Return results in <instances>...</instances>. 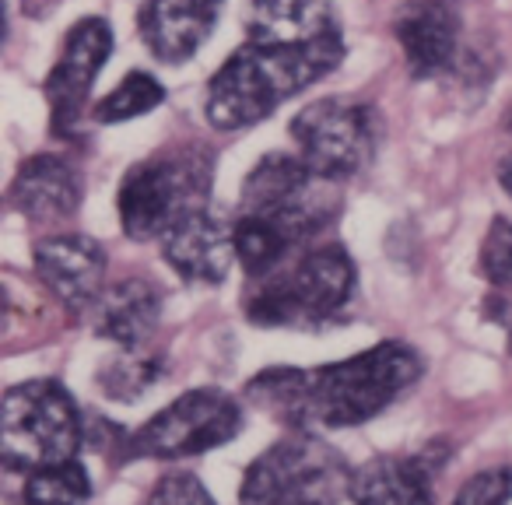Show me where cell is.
Returning <instances> with one entry per match:
<instances>
[{"mask_svg":"<svg viewBox=\"0 0 512 505\" xmlns=\"http://www.w3.org/2000/svg\"><path fill=\"white\" fill-rule=\"evenodd\" d=\"M421 372L425 362L411 344L383 341L320 369H264L246 383V397L292 432H334L383 414L407 386L418 383Z\"/></svg>","mask_w":512,"mask_h":505,"instance_id":"6da1fadb","label":"cell"},{"mask_svg":"<svg viewBox=\"0 0 512 505\" xmlns=\"http://www.w3.org/2000/svg\"><path fill=\"white\" fill-rule=\"evenodd\" d=\"M334 179L316 176L302 155L260 158L242 183L235 228V257L253 281L274 274L292 249L306 246L334 221L341 200L330 193Z\"/></svg>","mask_w":512,"mask_h":505,"instance_id":"7a4b0ae2","label":"cell"},{"mask_svg":"<svg viewBox=\"0 0 512 505\" xmlns=\"http://www.w3.org/2000/svg\"><path fill=\"white\" fill-rule=\"evenodd\" d=\"M344 60V39L253 43L232 53L207 85L204 113L214 130H242L267 120L281 102L306 92Z\"/></svg>","mask_w":512,"mask_h":505,"instance_id":"3957f363","label":"cell"},{"mask_svg":"<svg viewBox=\"0 0 512 505\" xmlns=\"http://www.w3.org/2000/svg\"><path fill=\"white\" fill-rule=\"evenodd\" d=\"M211 155L200 148H176L134 165L120 183V225L127 239H162L179 218L211 207Z\"/></svg>","mask_w":512,"mask_h":505,"instance_id":"277c9868","label":"cell"},{"mask_svg":"<svg viewBox=\"0 0 512 505\" xmlns=\"http://www.w3.org/2000/svg\"><path fill=\"white\" fill-rule=\"evenodd\" d=\"M81 442H85V418L57 379H32L4 393L0 456L8 470L32 474L53 463L78 460Z\"/></svg>","mask_w":512,"mask_h":505,"instance_id":"5b68a950","label":"cell"},{"mask_svg":"<svg viewBox=\"0 0 512 505\" xmlns=\"http://www.w3.org/2000/svg\"><path fill=\"white\" fill-rule=\"evenodd\" d=\"M355 470L316 432H292L267 446L242 477V505H341Z\"/></svg>","mask_w":512,"mask_h":505,"instance_id":"8992f818","label":"cell"},{"mask_svg":"<svg viewBox=\"0 0 512 505\" xmlns=\"http://www.w3.org/2000/svg\"><path fill=\"white\" fill-rule=\"evenodd\" d=\"M355 295V264L348 249L330 242L302 253L299 264L264 281L246 302V316L260 327H320L334 320Z\"/></svg>","mask_w":512,"mask_h":505,"instance_id":"52a82bcc","label":"cell"},{"mask_svg":"<svg viewBox=\"0 0 512 505\" xmlns=\"http://www.w3.org/2000/svg\"><path fill=\"white\" fill-rule=\"evenodd\" d=\"M242 407L228 393L204 386L186 390L169 407L144 421L127 442V460H186V456L211 453L239 435Z\"/></svg>","mask_w":512,"mask_h":505,"instance_id":"ba28073f","label":"cell"},{"mask_svg":"<svg viewBox=\"0 0 512 505\" xmlns=\"http://www.w3.org/2000/svg\"><path fill=\"white\" fill-rule=\"evenodd\" d=\"M292 141L316 176L351 179L376 155V109L355 99H320L292 120Z\"/></svg>","mask_w":512,"mask_h":505,"instance_id":"9c48e42d","label":"cell"},{"mask_svg":"<svg viewBox=\"0 0 512 505\" xmlns=\"http://www.w3.org/2000/svg\"><path fill=\"white\" fill-rule=\"evenodd\" d=\"M113 53V29L102 18H81L64 39L57 64L46 78V99L53 109V130L60 137L78 134V123L85 116V102L99 71Z\"/></svg>","mask_w":512,"mask_h":505,"instance_id":"30bf717a","label":"cell"},{"mask_svg":"<svg viewBox=\"0 0 512 505\" xmlns=\"http://www.w3.org/2000/svg\"><path fill=\"white\" fill-rule=\"evenodd\" d=\"M32 264L53 299L74 316L92 313L106 292V253L88 235L64 232L36 242Z\"/></svg>","mask_w":512,"mask_h":505,"instance_id":"8fae6325","label":"cell"},{"mask_svg":"<svg viewBox=\"0 0 512 505\" xmlns=\"http://www.w3.org/2000/svg\"><path fill=\"white\" fill-rule=\"evenodd\" d=\"M158 242H162L165 264L183 281H200V285H221L232 271V260H239L235 228L225 225L211 207L179 218Z\"/></svg>","mask_w":512,"mask_h":505,"instance_id":"7c38bea8","label":"cell"},{"mask_svg":"<svg viewBox=\"0 0 512 505\" xmlns=\"http://www.w3.org/2000/svg\"><path fill=\"white\" fill-rule=\"evenodd\" d=\"M225 0H144L137 11V29L151 57L162 64L190 60L214 32Z\"/></svg>","mask_w":512,"mask_h":505,"instance_id":"4fadbf2b","label":"cell"},{"mask_svg":"<svg viewBox=\"0 0 512 505\" xmlns=\"http://www.w3.org/2000/svg\"><path fill=\"white\" fill-rule=\"evenodd\" d=\"M397 39L414 78H439L453 67L460 18L446 0H411L397 15Z\"/></svg>","mask_w":512,"mask_h":505,"instance_id":"5bb4252c","label":"cell"},{"mask_svg":"<svg viewBox=\"0 0 512 505\" xmlns=\"http://www.w3.org/2000/svg\"><path fill=\"white\" fill-rule=\"evenodd\" d=\"M81 176L57 155H32L11 183V204L32 221H64L81 207Z\"/></svg>","mask_w":512,"mask_h":505,"instance_id":"9a60e30c","label":"cell"},{"mask_svg":"<svg viewBox=\"0 0 512 505\" xmlns=\"http://www.w3.org/2000/svg\"><path fill=\"white\" fill-rule=\"evenodd\" d=\"M95 313V334L123 351H144L162 320V295L144 278H123L102 292Z\"/></svg>","mask_w":512,"mask_h":505,"instance_id":"2e32d148","label":"cell"},{"mask_svg":"<svg viewBox=\"0 0 512 505\" xmlns=\"http://www.w3.org/2000/svg\"><path fill=\"white\" fill-rule=\"evenodd\" d=\"M246 32L253 43H316L341 36L330 0H249Z\"/></svg>","mask_w":512,"mask_h":505,"instance_id":"e0dca14e","label":"cell"},{"mask_svg":"<svg viewBox=\"0 0 512 505\" xmlns=\"http://www.w3.org/2000/svg\"><path fill=\"white\" fill-rule=\"evenodd\" d=\"M355 505H435L432 470L421 456H379L351 477Z\"/></svg>","mask_w":512,"mask_h":505,"instance_id":"ac0fdd59","label":"cell"},{"mask_svg":"<svg viewBox=\"0 0 512 505\" xmlns=\"http://www.w3.org/2000/svg\"><path fill=\"white\" fill-rule=\"evenodd\" d=\"M22 495L25 505H88L92 481L78 460H64L53 467L32 470Z\"/></svg>","mask_w":512,"mask_h":505,"instance_id":"d6986e66","label":"cell"},{"mask_svg":"<svg viewBox=\"0 0 512 505\" xmlns=\"http://www.w3.org/2000/svg\"><path fill=\"white\" fill-rule=\"evenodd\" d=\"M165 376V362L144 351H123L120 362H109L99 372V386L109 400H137Z\"/></svg>","mask_w":512,"mask_h":505,"instance_id":"ffe728a7","label":"cell"},{"mask_svg":"<svg viewBox=\"0 0 512 505\" xmlns=\"http://www.w3.org/2000/svg\"><path fill=\"white\" fill-rule=\"evenodd\" d=\"M162 102H165V88L158 85V78H151V74H144V71H134L95 106V120L123 123V120H134V116L151 113V109L162 106Z\"/></svg>","mask_w":512,"mask_h":505,"instance_id":"44dd1931","label":"cell"},{"mask_svg":"<svg viewBox=\"0 0 512 505\" xmlns=\"http://www.w3.org/2000/svg\"><path fill=\"white\" fill-rule=\"evenodd\" d=\"M481 274L495 288L512 292V221L495 218L481 242Z\"/></svg>","mask_w":512,"mask_h":505,"instance_id":"7402d4cb","label":"cell"},{"mask_svg":"<svg viewBox=\"0 0 512 505\" xmlns=\"http://www.w3.org/2000/svg\"><path fill=\"white\" fill-rule=\"evenodd\" d=\"M509 498H512V467H491L467 477V484L456 491L453 505H509Z\"/></svg>","mask_w":512,"mask_h":505,"instance_id":"603a6c76","label":"cell"},{"mask_svg":"<svg viewBox=\"0 0 512 505\" xmlns=\"http://www.w3.org/2000/svg\"><path fill=\"white\" fill-rule=\"evenodd\" d=\"M144 505H218V502L204 488V481H197L186 470H172V474L158 477V484L148 491V502Z\"/></svg>","mask_w":512,"mask_h":505,"instance_id":"cb8c5ba5","label":"cell"},{"mask_svg":"<svg viewBox=\"0 0 512 505\" xmlns=\"http://www.w3.org/2000/svg\"><path fill=\"white\" fill-rule=\"evenodd\" d=\"M498 183H502V186H505V193L512 197V155L505 158L502 165H498Z\"/></svg>","mask_w":512,"mask_h":505,"instance_id":"d4e9b609","label":"cell"}]
</instances>
